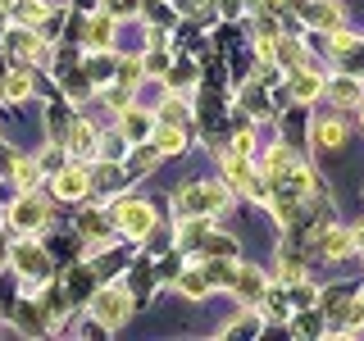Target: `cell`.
<instances>
[{
    "instance_id": "cell-1",
    "label": "cell",
    "mask_w": 364,
    "mask_h": 341,
    "mask_svg": "<svg viewBox=\"0 0 364 341\" xmlns=\"http://www.w3.org/2000/svg\"><path fill=\"white\" fill-rule=\"evenodd\" d=\"M128 291L123 287H100L96 296H91V318H96L100 328H119L123 318H128Z\"/></svg>"
},
{
    "instance_id": "cell-2",
    "label": "cell",
    "mask_w": 364,
    "mask_h": 341,
    "mask_svg": "<svg viewBox=\"0 0 364 341\" xmlns=\"http://www.w3.org/2000/svg\"><path fill=\"white\" fill-rule=\"evenodd\" d=\"M119 227L128 237H146L155 227V210L146 200H119Z\"/></svg>"
},
{
    "instance_id": "cell-3",
    "label": "cell",
    "mask_w": 364,
    "mask_h": 341,
    "mask_svg": "<svg viewBox=\"0 0 364 341\" xmlns=\"http://www.w3.org/2000/svg\"><path fill=\"white\" fill-rule=\"evenodd\" d=\"M14 264H18V273H23L28 282H37V287H41L50 259H46V250H37L32 242H18V246H14Z\"/></svg>"
},
{
    "instance_id": "cell-4",
    "label": "cell",
    "mask_w": 364,
    "mask_h": 341,
    "mask_svg": "<svg viewBox=\"0 0 364 341\" xmlns=\"http://www.w3.org/2000/svg\"><path fill=\"white\" fill-rule=\"evenodd\" d=\"M9 223H14L18 232H37V227L46 223V205L37 196H23L14 210H9Z\"/></svg>"
},
{
    "instance_id": "cell-5",
    "label": "cell",
    "mask_w": 364,
    "mask_h": 341,
    "mask_svg": "<svg viewBox=\"0 0 364 341\" xmlns=\"http://www.w3.org/2000/svg\"><path fill=\"white\" fill-rule=\"evenodd\" d=\"M232 287H237V296H242V301L246 305H259V301H264V273H259V269H242V264H237V273H232Z\"/></svg>"
},
{
    "instance_id": "cell-6",
    "label": "cell",
    "mask_w": 364,
    "mask_h": 341,
    "mask_svg": "<svg viewBox=\"0 0 364 341\" xmlns=\"http://www.w3.org/2000/svg\"><path fill=\"white\" fill-rule=\"evenodd\" d=\"M87 168H60L55 173V196L60 200H77V196H87Z\"/></svg>"
},
{
    "instance_id": "cell-7",
    "label": "cell",
    "mask_w": 364,
    "mask_h": 341,
    "mask_svg": "<svg viewBox=\"0 0 364 341\" xmlns=\"http://www.w3.org/2000/svg\"><path fill=\"white\" fill-rule=\"evenodd\" d=\"M305 18H310V28H318V32H341V9L333 5V0L305 5Z\"/></svg>"
},
{
    "instance_id": "cell-8",
    "label": "cell",
    "mask_w": 364,
    "mask_h": 341,
    "mask_svg": "<svg viewBox=\"0 0 364 341\" xmlns=\"http://www.w3.org/2000/svg\"><path fill=\"white\" fill-rule=\"evenodd\" d=\"M318 250H323L328 259H346L355 242H350V232H341V227H318Z\"/></svg>"
},
{
    "instance_id": "cell-9",
    "label": "cell",
    "mask_w": 364,
    "mask_h": 341,
    "mask_svg": "<svg viewBox=\"0 0 364 341\" xmlns=\"http://www.w3.org/2000/svg\"><path fill=\"white\" fill-rule=\"evenodd\" d=\"M346 141V128H341L337 119H318L314 123V146L318 151H333V146H341Z\"/></svg>"
},
{
    "instance_id": "cell-10",
    "label": "cell",
    "mask_w": 364,
    "mask_h": 341,
    "mask_svg": "<svg viewBox=\"0 0 364 341\" xmlns=\"http://www.w3.org/2000/svg\"><path fill=\"white\" fill-rule=\"evenodd\" d=\"M182 146H187V132L173 128V123H164V128L155 132V151H159V155H178Z\"/></svg>"
},
{
    "instance_id": "cell-11",
    "label": "cell",
    "mask_w": 364,
    "mask_h": 341,
    "mask_svg": "<svg viewBox=\"0 0 364 341\" xmlns=\"http://www.w3.org/2000/svg\"><path fill=\"white\" fill-rule=\"evenodd\" d=\"M123 136H128V141H141V136H151V114L123 109Z\"/></svg>"
},
{
    "instance_id": "cell-12",
    "label": "cell",
    "mask_w": 364,
    "mask_h": 341,
    "mask_svg": "<svg viewBox=\"0 0 364 341\" xmlns=\"http://www.w3.org/2000/svg\"><path fill=\"white\" fill-rule=\"evenodd\" d=\"M328 96H333L337 105H355V100H360V82H355V77H333V82H328Z\"/></svg>"
},
{
    "instance_id": "cell-13",
    "label": "cell",
    "mask_w": 364,
    "mask_h": 341,
    "mask_svg": "<svg viewBox=\"0 0 364 341\" xmlns=\"http://www.w3.org/2000/svg\"><path fill=\"white\" fill-rule=\"evenodd\" d=\"M68 151L73 155H96V132H91V123H77V128L68 132Z\"/></svg>"
},
{
    "instance_id": "cell-14",
    "label": "cell",
    "mask_w": 364,
    "mask_h": 341,
    "mask_svg": "<svg viewBox=\"0 0 364 341\" xmlns=\"http://www.w3.org/2000/svg\"><path fill=\"white\" fill-rule=\"evenodd\" d=\"M178 287L187 291V296H196V301H200V296L210 291V273H205V269H187V273L178 278Z\"/></svg>"
},
{
    "instance_id": "cell-15",
    "label": "cell",
    "mask_w": 364,
    "mask_h": 341,
    "mask_svg": "<svg viewBox=\"0 0 364 341\" xmlns=\"http://www.w3.org/2000/svg\"><path fill=\"white\" fill-rule=\"evenodd\" d=\"M287 87H291V96H296V100H314L323 82H318L314 73H291V82H287Z\"/></svg>"
},
{
    "instance_id": "cell-16",
    "label": "cell",
    "mask_w": 364,
    "mask_h": 341,
    "mask_svg": "<svg viewBox=\"0 0 364 341\" xmlns=\"http://www.w3.org/2000/svg\"><path fill=\"white\" fill-rule=\"evenodd\" d=\"M109 37H114V23L109 18H91V28H87V45H91V50H105Z\"/></svg>"
},
{
    "instance_id": "cell-17",
    "label": "cell",
    "mask_w": 364,
    "mask_h": 341,
    "mask_svg": "<svg viewBox=\"0 0 364 341\" xmlns=\"http://www.w3.org/2000/svg\"><path fill=\"white\" fill-rule=\"evenodd\" d=\"M14 178H18L23 191H32V187L41 182V164H32V159H18V164H14Z\"/></svg>"
},
{
    "instance_id": "cell-18",
    "label": "cell",
    "mask_w": 364,
    "mask_h": 341,
    "mask_svg": "<svg viewBox=\"0 0 364 341\" xmlns=\"http://www.w3.org/2000/svg\"><path fill=\"white\" fill-rule=\"evenodd\" d=\"M28 91H32L28 73H9V77H5V96H9V100H28Z\"/></svg>"
},
{
    "instance_id": "cell-19",
    "label": "cell",
    "mask_w": 364,
    "mask_h": 341,
    "mask_svg": "<svg viewBox=\"0 0 364 341\" xmlns=\"http://www.w3.org/2000/svg\"><path fill=\"white\" fill-rule=\"evenodd\" d=\"M14 18L18 23H41L46 18V5H41V0H23V5H14Z\"/></svg>"
},
{
    "instance_id": "cell-20",
    "label": "cell",
    "mask_w": 364,
    "mask_h": 341,
    "mask_svg": "<svg viewBox=\"0 0 364 341\" xmlns=\"http://www.w3.org/2000/svg\"><path fill=\"white\" fill-rule=\"evenodd\" d=\"M182 119H187V105H182V100H168V105L159 109V123H173V128H182Z\"/></svg>"
},
{
    "instance_id": "cell-21",
    "label": "cell",
    "mask_w": 364,
    "mask_h": 341,
    "mask_svg": "<svg viewBox=\"0 0 364 341\" xmlns=\"http://www.w3.org/2000/svg\"><path fill=\"white\" fill-rule=\"evenodd\" d=\"M259 328H264L259 318H242V323H232V328H228V337H255Z\"/></svg>"
},
{
    "instance_id": "cell-22",
    "label": "cell",
    "mask_w": 364,
    "mask_h": 341,
    "mask_svg": "<svg viewBox=\"0 0 364 341\" xmlns=\"http://www.w3.org/2000/svg\"><path fill=\"white\" fill-rule=\"evenodd\" d=\"M155 155H159V151H132V173H151Z\"/></svg>"
},
{
    "instance_id": "cell-23",
    "label": "cell",
    "mask_w": 364,
    "mask_h": 341,
    "mask_svg": "<svg viewBox=\"0 0 364 341\" xmlns=\"http://www.w3.org/2000/svg\"><path fill=\"white\" fill-rule=\"evenodd\" d=\"M191 77H196V68H191V64H178L173 73H168V87H182V82H191Z\"/></svg>"
},
{
    "instance_id": "cell-24",
    "label": "cell",
    "mask_w": 364,
    "mask_h": 341,
    "mask_svg": "<svg viewBox=\"0 0 364 341\" xmlns=\"http://www.w3.org/2000/svg\"><path fill=\"white\" fill-rule=\"evenodd\" d=\"M109 9L123 18V14H132V9H136V0H109Z\"/></svg>"
},
{
    "instance_id": "cell-25",
    "label": "cell",
    "mask_w": 364,
    "mask_h": 341,
    "mask_svg": "<svg viewBox=\"0 0 364 341\" xmlns=\"http://www.w3.org/2000/svg\"><path fill=\"white\" fill-rule=\"evenodd\" d=\"M41 164L50 168V173H60V151H46V155H41Z\"/></svg>"
},
{
    "instance_id": "cell-26",
    "label": "cell",
    "mask_w": 364,
    "mask_h": 341,
    "mask_svg": "<svg viewBox=\"0 0 364 341\" xmlns=\"http://www.w3.org/2000/svg\"><path fill=\"white\" fill-rule=\"evenodd\" d=\"M350 242H355V250H364V223L355 227V232H350Z\"/></svg>"
},
{
    "instance_id": "cell-27",
    "label": "cell",
    "mask_w": 364,
    "mask_h": 341,
    "mask_svg": "<svg viewBox=\"0 0 364 341\" xmlns=\"http://www.w3.org/2000/svg\"><path fill=\"white\" fill-rule=\"evenodd\" d=\"M360 301H364V296H360Z\"/></svg>"
}]
</instances>
